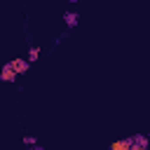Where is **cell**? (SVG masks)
<instances>
[{
  "label": "cell",
  "mask_w": 150,
  "mask_h": 150,
  "mask_svg": "<svg viewBox=\"0 0 150 150\" xmlns=\"http://www.w3.org/2000/svg\"><path fill=\"white\" fill-rule=\"evenodd\" d=\"M33 150H42V148H38V145H35V148H33Z\"/></svg>",
  "instance_id": "5"
},
{
  "label": "cell",
  "mask_w": 150,
  "mask_h": 150,
  "mask_svg": "<svg viewBox=\"0 0 150 150\" xmlns=\"http://www.w3.org/2000/svg\"><path fill=\"white\" fill-rule=\"evenodd\" d=\"M12 68L16 70V75H19V73H26V70H28V61H23V59H14V61H12Z\"/></svg>",
  "instance_id": "2"
},
{
  "label": "cell",
  "mask_w": 150,
  "mask_h": 150,
  "mask_svg": "<svg viewBox=\"0 0 150 150\" xmlns=\"http://www.w3.org/2000/svg\"><path fill=\"white\" fill-rule=\"evenodd\" d=\"M38 56H40V49H38V47H30V52H28V59H30V61H35Z\"/></svg>",
  "instance_id": "4"
},
{
  "label": "cell",
  "mask_w": 150,
  "mask_h": 150,
  "mask_svg": "<svg viewBox=\"0 0 150 150\" xmlns=\"http://www.w3.org/2000/svg\"><path fill=\"white\" fill-rule=\"evenodd\" d=\"M77 19H80V16H77V12H66V23H68V26H75V23H77Z\"/></svg>",
  "instance_id": "3"
},
{
  "label": "cell",
  "mask_w": 150,
  "mask_h": 150,
  "mask_svg": "<svg viewBox=\"0 0 150 150\" xmlns=\"http://www.w3.org/2000/svg\"><path fill=\"white\" fill-rule=\"evenodd\" d=\"M0 77H2V80H5V82H12V80H14V77H16V70H14V68H12V63H7V66H5V68H2V75H0Z\"/></svg>",
  "instance_id": "1"
}]
</instances>
